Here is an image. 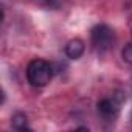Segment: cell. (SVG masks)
I'll list each match as a JSON object with an SVG mask.
<instances>
[{
	"label": "cell",
	"instance_id": "obj_1",
	"mask_svg": "<svg viewBox=\"0 0 132 132\" xmlns=\"http://www.w3.org/2000/svg\"><path fill=\"white\" fill-rule=\"evenodd\" d=\"M53 78V69L50 62L44 59H33L27 67V79L33 87H44Z\"/></svg>",
	"mask_w": 132,
	"mask_h": 132
},
{
	"label": "cell",
	"instance_id": "obj_2",
	"mask_svg": "<svg viewBox=\"0 0 132 132\" xmlns=\"http://www.w3.org/2000/svg\"><path fill=\"white\" fill-rule=\"evenodd\" d=\"M90 37H92L93 47L98 51H107L115 44V33H113V30L110 27H107V25H103V23L93 27V30L90 33Z\"/></svg>",
	"mask_w": 132,
	"mask_h": 132
},
{
	"label": "cell",
	"instance_id": "obj_3",
	"mask_svg": "<svg viewBox=\"0 0 132 132\" xmlns=\"http://www.w3.org/2000/svg\"><path fill=\"white\" fill-rule=\"evenodd\" d=\"M124 95L121 92H117L115 95H112L110 98H103L100 103H98V112L103 118L106 120H113L117 118L118 112H120V107L121 104L124 103Z\"/></svg>",
	"mask_w": 132,
	"mask_h": 132
},
{
	"label": "cell",
	"instance_id": "obj_4",
	"mask_svg": "<svg viewBox=\"0 0 132 132\" xmlns=\"http://www.w3.org/2000/svg\"><path fill=\"white\" fill-rule=\"evenodd\" d=\"M84 50H86V45L81 39H72L65 45V54L70 59H79L84 54Z\"/></svg>",
	"mask_w": 132,
	"mask_h": 132
},
{
	"label": "cell",
	"instance_id": "obj_5",
	"mask_svg": "<svg viewBox=\"0 0 132 132\" xmlns=\"http://www.w3.org/2000/svg\"><path fill=\"white\" fill-rule=\"evenodd\" d=\"M11 124L14 129L17 130H25V129H30L28 127V120H27V115L25 113H16L11 120Z\"/></svg>",
	"mask_w": 132,
	"mask_h": 132
},
{
	"label": "cell",
	"instance_id": "obj_6",
	"mask_svg": "<svg viewBox=\"0 0 132 132\" xmlns=\"http://www.w3.org/2000/svg\"><path fill=\"white\" fill-rule=\"evenodd\" d=\"M121 56H123V59H124L127 64H132V42H130V44H127V45L123 48Z\"/></svg>",
	"mask_w": 132,
	"mask_h": 132
}]
</instances>
